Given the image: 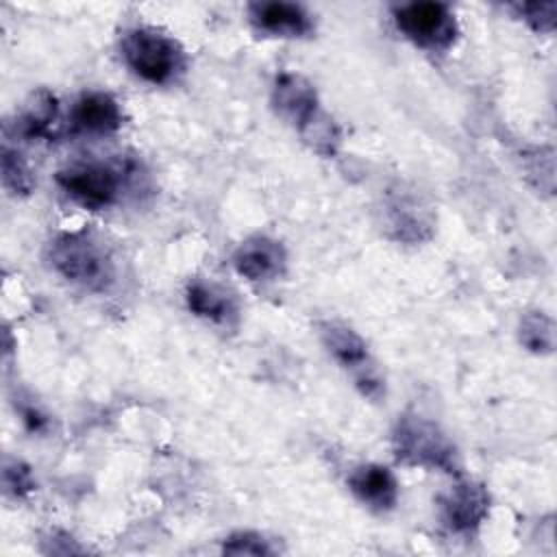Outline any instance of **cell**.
<instances>
[{
  "instance_id": "cell-1",
  "label": "cell",
  "mask_w": 557,
  "mask_h": 557,
  "mask_svg": "<svg viewBox=\"0 0 557 557\" xmlns=\"http://www.w3.org/2000/svg\"><path fill=\"white\" fill-rule=\"evenodd\" d=\"M48 259L65 281L89 292H104L115 276L104 246L85 233L57 235L48 246Z\"/></svg>"
},
{
  "instance_id": "cell-2",
  "label": "cell",
  "mask_w": 557,
  "mask_h": 557,
  "mask_svg": "<svg viewBox=\"0 0 557 557\" xmlns=\"http://www.w3.org/2000/svg\"><path fill=\"white\" fill-rule=\"evenodd\" d=\"M392 446L396 459L409 466H422L442 472L459 470V453L448 435L429 418L418 413H405L398 418Z\"/></svg>"
},
{
  "instance_id": "cell-3",
  "label": "cell",
  "mask_w": 557,
  "mask_h": 557,
  "mask_svg": "<svg viewBox=\"0 0 557 557\" xmlns=\"http://www.w3.org/2000/svg\"><path fill=\"white\" fill-rule=\"evenodd\" d=\"M126 65L144 81L165 85L185 65L183 48L165 33L148 26H137L124 33L120 41Z\"/></svg>"
},
{
  "instance_id": "cell-4",
  "label": "cell",
  "mask_w": 557,
  "mask_h": 557,
  "mask_svg": "<svg viewBox=\"0 0 557 557\" xmlns=\"http://www.w3.org/2000/svg\"><path fill=\"white\" fill-rule=\"evenodd\" d=\"M126 170L113 161H81L57 172L61 189L87 209L111 207L124 187Z\"/></svg>"
},
{
  "instance_id": "cell-5",
  "label": "cell",
  "mask_w": 557,
  "mask_h": 557,
  "mask_svg": "<svg viewBox=\"0 0 557 557\" xmlns=\"http://www.w3.org/2000/svg\"><path fill=\"white\" fill-rule=\"evenodd\" d=\"M394 22L407 39L431 52L448 50L459 33L453 11L442 2L398 4L394 9Z\"/></svg>"
},
{
  "instance_id": "cell-6",
  "label": "cell",
  "mask_w": 557,
  "mask_h": 557,
  "mask_svg": "<svg viewBox=\"0 0 557 557\" xmlns=\"http://www.w3.org/2000/svg\"><path fill=\"white\" fill-rule=\"evenodd\" d=\"M320 335L326 350L342 368H346L355 376L361 392L370 398H379L383 392V381L374 372L366 342L342 322H322Z\"/></svg>"
},
{
  "instance_id": "cell-7",
  "label": "cell",
  "mask_w": 557,
  "mask_h": 557,
  "mask_svg": "<svg viewBox=\"0 0 557 557\" xmlns=\"http://www.w3.org/2000/svg\"><path fill=\"white\" fill-rule=\"evenodd\" d=\"M272 104L305 137L326 117L318 109V94L313 85L300 74L292 72H283L276 76L272 87Z\"/></svg>"
},
{
  "instance_id": "cell-8",
  "label": "cell",
  "mask_w": 557,
  "mask_h": 557,
  "mask_svg": "<svg viewBox=\"0 0 557 557\" xmlns=\"http://www.w3.org/2000/svg\"><path fill=\"white\" fill-rule=\"evenodd\" d=\"M442 518L457 533L474 531L490 511V494L476 481H461L442 496Z\"/></svg>"
},
{
  "instance_id": "cell-9",
  "label": "cell",
  "mask_w": 557,
  "mask_h": 557,
  "mask_svg": "<svg viewBox=\"0 0 557 557\" xmlns=\"http://www.w3.org/2000/svg\"><path fill=\"white\" fill-rule=\"evenodd\" d=\"M287 255L281 242L255 235L239 244V248L233 255L235 270L246 276L248 281H272L278 278L285 272Z\"/></svg>"
},
{
  "instance_id": "cell-10",
  "label": "cell",
  "mask_w": 557,
  "mask_h": 557,
  "mask_svg": "<svg viewBox=\"0 0 557 557\" xmlns=\"http://www.w3.org/2000/svg\"><path fill=\"white\" fill-rule=\"evenodd\" d=\"M248 17L259 33L274 37H305L313 30L311 15L294 2H252Z\"/></svg>"
},
{
  "instance_id": "cell-11",
  "label": "cell",
  "mask_w": 557,
  "mask_h": 557,
  "mask_svg": "<svg viewBox=\"0 0 557 557\" xmlns=\"http://www.w3.org/2000/svg\"><path fill=\"white\" fill-rule=\"evenodd\" d=\"M70 120L81 133L111 135L122 126V109L111 94L89 91L74 102Z\"/></svg>"
},
{
  "instance_id": "cell-12",
  "label": "cell",
  "mask_w": 557,
  "mask_h": 557,
  "mask_svg": "<svg viewBox=\"0 0 557 557\" xmlns=\"http://www.w3.org/2000/svg\"><path fill=\"white\" fill-rule=\"evenodd\" d=\"M348 487L368 507L389 511L398 503V483L394 474L379 463H366L350 472Z\"/></svg>"
},
{
  "instance_id": "cell-13",
  "label": "cell",
  "mask_w": 557,
  "mask_h": 557,
  "mask_svg": "<svg viewBox=\"0 0 557 557\" xmlns=\"http://www.w3.org/2000/svg\"><path fill=\"white\" fill-rule=\"evenodd\" d=\"M185 300H187V307L196 315L213 320V322H226L231 315H235L233 298L222 287L200 281V278H196L187 285Z\"/></svg>"
},
{
  "instance_id": "cell-14",
  "label": "cell",
  "mask_w": 557,
  "mask_h": 557,
  "mask_svg": "<svg viewBox=\"0 0 557 557\" xmlns=\"http://www.w3.org/2000/svg\"><path fill=\"white\" fill-rule=\"evenodd\" d=\"M57 117H59L57 98L50 91L39 89L28 98L24 113L20 117V126L26 137H50L54 135Z\"/></svg>"
},
{
  "instance_id": "cell-15",
  "label": "cell",
  "mask_w": 557,
  "mask_h": 557,
  "mask_svg": "<svg viewBox=\"0 0 557 557\" xmlns=\"http://www.w3.org/2000/svg\"><path fill=\"white\" fill-rule=\"evenodd\" d=\"M520 342L531 352H537V355L553 352V348H555V324H553V320L542 311L527 313L520 320Z\"/></svg>"
},
{
  "instance_id": "cell-16",
  "label": "cell",
  "mask_w": 557,
  "mask_h": 557,
  "mask_svg": "<svg viewBox=\"0 0 557 557\" xmlns=\"http://www.w3.org/2000/svg\"><path fill=\"white\" fill-rule=\"evenodd\" d=\"M411 205H413V200L398 198L389 207L392 226L398 231V237H403V239H422V237H426L422 231L431 228V222L426 220V211L420 205H416L413 211H409Z\"/></svg>"
},
{
  "instance_id": "cell-17",
  "label": "cell",
  "mask_w": 557,
  "mask_h": 557,
  "mask_svg": "<svg viewBox=\"0 0 557 557\" xmlns=\"http://www.w3.org/2000/svg\"><path fill=\"white\" fill-rule=\"evenodd\" d=\"M2 183L13 196H28L33 191V174L17 150L2 148Z\"/></svg>"
},
{
  "instance_id": "cell-18",
  "label": "cell",
  "mask_w": 557,
  "mask_h": 557,
  "mask_svg": "<svg viewBox=\"0 0 557 557\" xmlns=\"http://www.w3.org/2000/svg\"><path fill=\"white\" fill-rule=\"evenodd\" d=\"M513 11L531 28L540 33H550L555 28V13H557L555 2H522V4H513Z\"/></svg>"
},
{
  "instance_id": "cell-19",
  "label": "cell",
  "mask_w": 557,
  "mask_h": 557,
  "mask_svg": "<svg viewBox=\"0 0 557 557\" xmlns=\"http://www.w3.org/2000/svg\"><path fill=\"white\" fill-rule=\"evenodd\" d=\"M222 550L226 555H270L272 553L268 540H263L261 535H257L252 531H239V533L228 535L224 540Z\"/></svg>"
},
{
  "instance_id": "cell-20",
  "label": "cell",
  "mask_w": 557,
  "mask_h": 557,
  "mask_svg": "<svg viewBox=\"0 0 557 557\" xmlns=\"http://www.w3.org/2000/svg\"><path fill=\"white\" fill-rule=\"evenodd\" d=\"M2 481H4V487L11 494H15V496H24V494H28L35 487L30 470L24 463H20V461H7L4 463Z\"/></svg>"
}]
</instances>
